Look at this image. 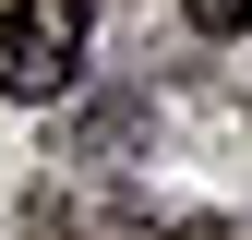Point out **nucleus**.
Segmentation results:
<instances>
[{
  "instance_id": "1",
  "label": "nucleus",
  "mask_w": 252,
  "mask_h": 240,
  "mask_svg": "<svg viewBox=\"0 0 252 240\" xmlns=\"http://www.w3.org/2000/svg\"><path fill=\"white\" fill-rule=\"evenodd\" d=\"M84 36H96V0H12L0 12V96H60L84 72Z\"/></svg>"
},
{
  "instance_id": "2",
  "label": "nucleus",
  "mask_w": 252,
  "mask_h": 240,
  "mask_svg": "<svg viewBox=\"0 0 252 240\" xmlns=\"http://www.w3.org/2000/svg\"><path fill=\"white\" fill-rule=\"evenodd\" d=\"M192 24H204V36H240V24H252V0H192Z\"/></svg>"
}]
</instances>
